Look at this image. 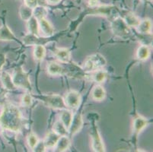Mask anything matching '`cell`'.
<instances>
[{
  "label": "cell",
  "instance_id": "6da1fadb",
  "mask_svg": "<svg viewBox=\"0 0 153 152\" xmlns=\"http://www.w3.org/2000/svg\"><path fill=\"white\" fill-rule=\"evenodd\" d=\"M22 115L19 109L13 105H7L4 107L0 115V125L6 130L19 132L22 128Z\"/></svg>",
  "mask_w": 153,
  "mask_h": 152
},
{
  "label": "cell",
  "instance_id": "7a4b0ae2",
  "mask_svg": "<svg viewBox=\"0 0 153 152\" xmlns=\"http://www.w3.org/2000/svg\"><path fill=\"white\" fill-rule=\"evenodd\" d=\"M106 65V60L103 56L97 53L91 55L86 59L83 65V70L85 72H95L101 69Z\"/></svg>",
  "mask_w": 153,
  "mask_h": 152
},
{
  "label": "cell",
  "instance_id": "3957f363",
  "mask_svg": "<svg viewBox=\"0 0 153 152\" xmlns=\"http://www.w3.org/2000/svg\"><path fill=\"white\" fill-rule=\"evenodd\" d=\"M12 77L14 85L16 87H21L27 90H32L28 74L26 73L22 68L15 69Z\"/></svg>",
  "mask_w": 153,
  "mask_h": 152
},
{
  "label": "cell",
  "instance_id": "277c9868",
  "mask_svg": "<svg viewBox=\"0 0 153 152\" xmlns=\"http://www.w3.org/2000/svg\"><path fill=\"white\" fill-rule=\"evenodd\" d=\"M111 29L114 34L118 37H126L130 33V27L123 19L117 17L111 22Z\"/></svg>",
  "mask_w": 153,
  "mask_h": 152
},
{
  "label": "cell",
  "instance_id": "5b68a950",
  "mask_svg": "<svg viewBox=\"0 0 153 152\" xmlns=\"http://www.w3.org/2000/svg\"><path fill=\"white\" fill-rule=\"evenodd\" d=\"M40 98L41 101L44 103V104L51 108L56 109V110H64L66 107L64 99L58 94L43 95Z\"/></svg>",
  "mask_w": 153,
  "mask_h": 152
},
{
  "label": "cell",
  "instance_id": "8992f818",
  "mask_svg": "<svg viewBox=\"0 0 153 152\" xmlns=\"http://www.w3.org/2000/svg\"><path fill=\"white\" fill-rule=\"evenodd\" d=\"M65 104L69 108H77L81 103V95L76 90H71L65 97Z\"/></svg>",
  "mask_w": 153,
  "mask_h": 152
},
{
  "label": "cell",
  "instance_id": "52a82bcc",
  "mask_svg": "<svg viewBox=\"0 0 153 152\" xmlns=\"http://www.w3.org/2000/svg\"><path fill=\"white\" fill-rule=\"evenodd\" d=\"M91 139H92V149L94 151L103 152L105 151L104 143L101 137L98 129L97 127H93L91 129Z\"/></svg>",
  "mask_w": 153,
  "mask_h": 152
},
{
  "label": "cell",
  "instance_id": "ba28073f",
  "mask_svg": "<svg viewBox=\"0 0 153 152\" xmlns=\"http://www.w3.org/2000/svg\"><path fill=\"white\" fill-rule=\"evenodd\" d=\"M83 125L82 116L80 113H76L73 115L72 122L70 124L68 132H69L71 136H74L76 133L81 130Z\"/></svg>",
  "mask_w": 153,
  "mask_h": 152
},
{
  "label": "cell",
  "instance_id": "9c48e42d",
  "mask_svg": "<svg viewBox=\"0 0 153 152\" xmlns=\"http://www.w3.org/2000/svg\"><path fill=\"white\" fill-rule=\"evenodd\" d=\"M39 30L46 37H50L53 35L54 29L51 22L46 18L39 19Z\"/></svg>",
  "mask_w": 153,
  "mask_h": 152
},
{
  "label": "cell",
  "instance_id": "30bf717a",
  "mask_svg": "<svg viewBox=\"0 0 153 152\" xmlns=\"http://www.w3.org/2000/svg\"><path fill=\"white\" fill-rule=\"evenodd\" d=\"M56 57L61 62L63 63H68L70 60L71 58V53L69 50L66 48H60V49H56L55 50Z\"/></svg>",
  "mask_w": 153,
  "mask_h": 152
},
{
  "label": "cell",
  "instance_id": "8fae6325",
  "mask_svg": "<svg viewBox=\"0 0 153 152\" xmlns=\"http://www.w3.org/2000/svg\"><path fill=\"white\" fill-rule=\"evenodd\" d=\"M148 123V120L144 117H136L133 120V132L136 134H139L146 127Z\"/></svg>",
  "mask_w": 153,
  "mask_h": 152
},
{
  "label": "cell",
  "instance_id": "7c38bea8",
  "mask_svg": "<svg viewBox=\"0 0 153 152\" xmlns=\"http://www.w3.org/2000/svg\"><path fill=\"white\" fill-rule=\"evenodd\" d=\"M60 136H59L57 133H56L54 131L49 132L46 136L44 139V145L46 148H54L57 143Z\"/></svg>",
  "mask_w": 153,
  "mask_h": 152
},
{
  "label": "cell",
  "instance_id": "4fadbf2b",
  "mask_svg": "<svg viewBox=\"0 0 153 152\" xmlns=\"http://www.w3.org/2000/svg\"><path fill=\"white\" fill-rule=\"evenodd\" d=\"M70 146V140L66 136H62L59 137L57 143L56 145V151H66Z\"/></svg>",
  "mask_w": 153,
  "mask_h": 152
},
{
  "label": "cell",
  "instance_id": "5bb4252c",
  "mask_svg": "<svg viewBox=\"0 0 153 152\" xmlns=\"http://www.w3.org/2000/svg\"><path fill=\"white\" fill-rule=\"evenodd\" d=\"M27 30L29 33L34 34V35L39 37V23L38 20L36 19L35 17L32 16L28 21H27Z\"/></svg>",
  "mask_w": 153,
  "mask_h": 152
},
{
  "label": "cell",
  "instance_id": "9a60e30c",
  "mask_svg": "<svg viewBox=\"0 0 153 152\" xmlns=\"http://www.w3.org/2000/svg\"><path fill=\"white\" fill-rule=\"evenodd\" d=\"M152 27V23L149 19H145L143 21H140V24L137 26V30L139 33H143V34H149L151 33Z\"/></svg>",
  "mask_w": 153,
  "mask_h": 152
},
{
  "label": "cell",
  "instance_id": "2e32d148",
  "mask_svg": "<svg viewBox=\"0 0 153 152\" xmlns=\"http://www.w3.org/2000/svg\"><path fill=\"white\" fill-rule=\"evenodd\" d=\"M1 82L4 87L8 90H13L16 87L12 81V77L10 74L6 72H2L1 73Z\"/></svg>",
  "mask_w": 153,
  "mask_h": 152
},
{
  "label": "cell",
  "instance_id": "e0dca14e",
  "mask_svg": "<svg viewBox=\"0 0 153 152\" xmlns=\"http://www.w3.org/2000/svg\"><path fill=\"white\" fill-rule=\"evenodd\" d=\"M15 39L14 33L7 25H3L0 27V40H14Z\"/></svg>",
  "mask_w": 153,
  "mask_h": 152
},
{
  "label": "cell",
  "instance_id": "ac0fdd59",
  "mask_svg": "<svg viewBox=\"0 0 153 152\" xmlns=\"http://www.w3.org/2000/svg\"><path fill=\"white\" fill-rule=\"evenodd\" d=\"M150 56V49L147 45H142L137 50L136 56L140 60H147Z\"/></svg>",
  "mask_w": 153,
  "mask_h": 152
},
{
  "label": "cell",
  "instance_id": "d6986e66",
  "mask_svg": "<svg viewBox=\"0 0 153 152\" xmlns=\"http://www.w3.org/2000/svg\"><path fill=\"white\" fill-rule=\"evenodd\" d=\"M72 117H73L72 113L71 111L67 110H65V109L60 114V121L66 126L67 130L69 129V126H70V124L72 120Z\"/></svg>",
  "mask_w": 153,
  "mask_h": 152
},
{
  "label": "cell",
  "instance_id": "ffe728a7",
  "mask_svg": "<svg viewBox=\"0 0 153 152\" xmlns=\"http://www.w3.org/2000/svg\"><path fill=\"white\" fill-rule=\"evenodd\" d=\"M91 94H92V97L94 100L100 101V100H102L104 99V97L106 96V91L102 86L97 85L94 87Z\"/></svg>",
  "mask_w": 153,
  "mask_h": 152
},
{
  "label": "cell",
  "instance_id": "44dd1931",
  "mask_svg": "<svg viewBox=\"0 0 153 152\" xmlns=\"http://www.w3.org/2000/svg\"><path fill=\"white\" fill-rule=\"evenodd\" d=\"M123 20L125 21V22L126 23V24L129 26V27H137L140 24V20L138 17L136 16V15H134L132 12H130L128 13L127 15L125 16L124 19Z\"/></svg>",
  "mask_w": 153,
  "mask_h": 152
},
{
  "label": "cell",
  "instance_id": "7402d4cb",
  "mask_svg": "<svg viewBox=\"0 0 153 152\" xmlns=\"http://www.w3.org/2000/svg\"><path fill=\"white\" fill-rule=\"evenodd\" d=\"M19 15H20L21 19L23 21H27L33 16V9L26 5H23L21 6L20 10H19Z\"/></svg>",
  "mask_w": 153,
  "mask_h": 152
},
{
  "label": "cell",
  "instance_id": "603a6c76",
  "mask_svg": "<svg viewBox=\"0 0 153 152\" xmlns=\"http://www.w3.org/2000/svg\"><path fill=\"white\" fill-rule=\"evenodd\" d=\"M63 69L60 65L56 62H52L47 66V72L51 75H58L62 73Z\"/></svg>",
  "mask_w": 153,
  "mask_h": 152
},
{
  "label": "cell",
  "instance_id": "cb8c5ba5",
  "mask_svg": "<svg viewBox=\"0 0 153 152\" xmlns=\"http://www.w3.org/2000/svg\"><path fill=\"white\" fill-rule=\"evenodd\" d=\"M46 56V49L42 44H37L34 50V56L36 60H42Z\"/></svg>",
  "mask_w": 153,
  "mask_h": 152
},
{
  "label": "cell",
  "instance_id": "d4e9b609",
  "mask_svg": "<svg viewBox=\"0 0 153 152\" xmlns=\"http://www.w3.org/2000/svg\"><path fill=\"white\" fill-rule=\"evenodd\" d=\"M48 14L47 8L41 5H37L35 8H33V16L35 17L37 20L46 18L47 15Z\"/></svg>",
  "mask_w": 153,
  "mask_h": 152
},
{
  "label": "cell",
  "instance_id": "484cf974",
  "mask_svg": "<svg viewBox=\"0 0 153 152\" xmlns=\"http://www.w3.org/2000/svg\"><path fill=\"white\" fill-rule=\"evenodd\" d=\"M53 129V131L56 133H57L60 136H66V134L68 133L67 129H66V126L63 125V123L60 120L56 121L54 123Z\"/></svg>",
  "mask_w": 153,
  "mask_h": 152
},
{
  "label": "cell",
  "instance_id": "4316f807",
  "mask_svg": "<svg viewBox=\"0 0 153 152\" xmlns=\"http://www.w3.org/2000/svg\"><path fill=\"white\" fill-rule=\"evenodd\" d=\"M23 42L24 44L27 46L37 45L40 42V40H39V37H37V36L31 34V33H28V34H27L25 37H24Z\"/></svg>",
  "mask_w": 153,
  "mask_h": 152
},
{
  "label": "cell",
  "instance_id": "83f0119b",
  "mask_svg": "<svg viewBox=\"0 0 153 152\" xmlns=\"http://www.w3.org/2000/svg\"><path fill=\"white\" fill-rule=\"evenodd\" d=\"M107 72L102 69L95 71L94 74L93 75V79L97 83H102L105 81L107 78Z\"/></svg>",
  "mask_w": 153,
  "mask_h": 152
},
{
  "label": "cell",
  "instance_id": "f1b7e54d",
  "mask_svg": "<svg viewBox=\"0 0 153 152\" xmlns=\"http://www.w3.org/2000/svg\"><path fill=\"white\" fill-rule=\"evenodd\" d=\"M27 144H28V146L31 149H34L35 148V146L37 145V143L39 142V139L37 136H36V134L33 133H30L27 136Z\"/></svg>",
  "mask_w": 153,
  "mask_h": 152
},
{
  "label": "cell",
  "instance_id": "f546056e",
  "mask_svg": "<svg viewBox=\"0 0 153 152\" xmlns=\"http://www.w3.org/2000/svg\"><path fill=\"white\" fill-rule=\"evenodd\" d=\"M112 7L111 6H97V8L95 9V12H97V14H100V15H103L104 16H108V15H110V12L112 11Z\"/></svg>",
  "mask_w": 153,
  "mask_h": 152
},
{
  "label": "cell",
  "instance_id": "4dcf8cb0",
  "mask_svg": "<svg viewBox=\"0 0 153 152\" xmlns=\"http://www.w3.org/2000/svg\"><path fill=\"white\" fill-rule=\"evenodd\" d=\"M22 100V104H23L25 107H30V106H31L32 102H33L32 97L30 96V94H25V95H23Z\"/></svg>",
  "mask_w": 153,
  "mask_h": 152
},
{
  "label": "cell",
  "instance_id": "1f68e13d",
  "mask_svg": "<svg viewBox=\"0 0 153 152\" xmlns=\"http://www.w3.org/2000/svg\"><path fill=\"white\" fill-rule=\"evenodd\" d=\"M24 5L33 9L38 5V0H24Z\"/></svg>",
  "mask_w": 153,
  "mask_h": 152
},
{
  "label": "cell",
  "instance_id": "d6a6232c",
  "mask_svg": "<svg viewBox=\"0 0 153 152\" xmlns=\"http://www.w3.org/2000/svg\"><path fill=\"white\" fill-rule=\"evenodd\" d=\"M45 148H46V146L45 145H44V142H41L39 141V142L37 143V145L35 146V148H34V149H33V151H45Z\"/></svg>",
  "mask_w": 153,
  "mask_h": 152
},
{
  "label": "cell",
  "instance_id": "836d02e7",
  "mask_svg": "<svg viewBox=\"0 0 153 152\" xmlns=\"http://www.w3.org/2000/svg\"><path fill=\"white\" fill-rule=\"evenodd\" d=\"M6 62V59H5V56L3 53H0V71L2 69V67L5 64Z\"/></svg>",
  "mask_w": 153,
  "mask_h": 152
},
{
  "label": "cell",
  "instance_id": "e575fe53",
  "mask_svg": "<svg viewBox=\"0 0 153 152\" xmlns=\"http://www.w3.org/2000/svg\"><path fill=\"white\" fill-rule=\"evenodd\" d=\"M99 4V1L98 0H88V5L91 8H94V7L98 6Z\"/></svg>",
  "mask_w": 153,
  "mask_h": 152
},
{
  "label": "cell",
  "instance_id": "d590c367",
  "mask_svg": "<svg viewBox=\"0 0 153 152\" xmlns=\"http://www.w3.org/2000/svg\"><path fill=\"white\" fill-rule=\"evenodd\" d=\"M62 0H47V3L51 4V5H57Z\"/></svg>",
  "mask_w": 153,
  "mask_h": 152
},
{
  "label": "cell",
  "instance_id": "8d00e7d4",
  "mask_svg": "<svg viewBox=\"0 0 153 152\" xmlns=\"http://www.w3.org/2000/svg\"><path fill=\"white\" fill-rule=\"evenodd\" d=\"M142 2H146V1H147V0H141Z\"/></svg>",
  "mask_w": 153,
  "mask_h": 152
}]
</instances>
